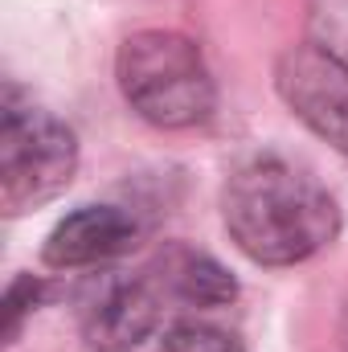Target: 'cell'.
Masks as SVG:
<instances>
[{"label": "cell", "mask_w": 348, "mask_h": 352, "mask_svg": "<svg viewBox=\"0 0 348 352\" xmlns=\"http://www.w3.org/2000/svg\"><path fill=\"white\" fill-rule=\"evenodd\" d=\"M160 316V299L140 278H107L83 307V332L94 349H131L140 344Z\"/></svg>", "instance_id": "6"}, {"label": "cell", "mask_w": 348, "mask_h": 352, "mask_svg": "<svg viewBox=\"0 0 348 352\" xmlns=\"http://www.w3.org/2000/svg\"><path fill=\"white\" fill-rule=\"evenodd\" d=\"M164 352H242V344L213 324H176L164 336Z\"/></svg>", "instance_id": "8"}, {"label": "cell", "mask_w": 348, "mask_h": 352, "mask_svg": "<svg viewBox=\"0 0 348 352\" xmlns=\"http://www.w3.org/2000/svg\"><path fill=\"white\" fill-rule=\"evenodd\" d=\"M164 287L193 307H221L238 295V283L230 278V270L197 250H173L164 258Z\"/></svg>", "instance_id": "7"}, {"label": "cell", "mask_w": 348, "mask_h": 352, "mask_svg": "<svg viewBox=\"0 0 348 352\" xmlns=\"http://www.w3.org/2000/svg\"><path fill=\"white\" fill-rule=\"evenodd\" d=\"M78 173V140L74 131L33 107L17 102V90L4 94L0 107V213L21 217L29 209H41Z\"/></svg>", "instance_id": "3"}, {"label": "cell", "mask_w": 348, "mask_h": 352, "mask_svg": "<svg viewBox=\"0 0 348 352\" xmlns=\"http://www.w3.org/2000/svg\"><path fill=\"white\" fill-rule=\"evenodd\" d=\"M115 78L127 107L164 131L197 127L213 115L217 90L205 54L193 37L173 29H140L115 54Z\"/></svg>", "instance_id": "2"}, {"label": "cell", "mask_w": 348, "mask_h": 352, "mask_svg": "<svg viewBox=\"0 0 348 352\" xmlns=\"http://www.w3.org/2000/svg\"><path fill=\"white\" fill-rule=\"evenodd\" d=\"M37 299H41V283H37L33 274L12 278V287L4 291V336H8V340L17 336V328H21L25 311H33V307H37Z\"/></svg>", "instance_id": "9"}, {"label": "cell", "mask_w": 348, "mask_h": 352, "mask_svg": "<svg viewBox=\"0 0 348 352\" xmlns=\"http://www.w3.org/2000/svg\"><path fill=\"white\" fill-rule=\"evenodd\" d=\"M221 217L234 246L259 266H291L340 234L336 197L295 160L250 156L221 188Z\"/></svg>", "instance_id": "1"}, {"label": "cell", "mask_w": 348, "mask_h": 352, "mask_svg": "<svg viewBox=\"0 0 348 352\" xmlns=\"http://www.w3.org/2000/svg\"><path fill=\"white\" fill-rule=\"evenodd\" d=\"M274 90L287 111L348 156V62L328 45L303 41L279 54Z\"/></svg>", "instance_id": "4"}, {"label": "cell", "mask_w": 348, "mask_h": 352, "mask_svg": "<svg viewBox=\"0 0 348 352\" xmlns=\"http://www.w3.org/2000/svg\"><path fill=\"white\" fill-rule=\"evenodd\" d=\"M340 349L348 352V299H345V311H340Z\"/></svg>", "instance_id": "10"}, {"label": "cell", "mask_w": 348, "mask_h": 352, "mask_svg": "<svg viewBox=\"0 0 348 352\" xmlns=\"http://www.w3.org/2000/svg\"><path fill=\"white\" fill-rule=\"evenodd\" d=\"M135 246H140V221L127 209L83 205L50 230L41 258L54 270H78V266H98L107 258H119Z\"/></svg>", "instance_id": "5"}]
</instances>
